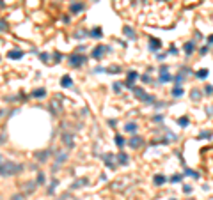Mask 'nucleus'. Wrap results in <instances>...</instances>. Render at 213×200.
Wrapping results in <instances>:
<instances>
[{
    "mask_svg": "<svg viewBox=\"0 0 213 200\" xmlns=\"http://www.w3.org/2000/svg\"><path fill=\"white\" fill-rule=\"evenodd\" d=\"M190 98H194V101H199L201 99V92H199L197 89H192V90H190Z\"/></svg>",
    "mask_w": 213,
    "mask_h": 200,
    "instance_id": "nucleus-24",
    "label": "nucleus"
},
{
    "mask_svg": "<svg viewBox=\"0 0 213 200\" xmlns=\"http://www.w3.org/2000/svg\"><path fill=\"white\" fill-rule=\"evenodd\" d=\"M148 46H149V50H151V51H158V50L162 48V41L156 39V37H149V41H148Z\"/></svg>",
    "mask_w": 213,
    "mask_h": 200,
    "instance_id": "nucleus-8",
    "label": "nucleus"
},
{
    "mask_svg": "<svg viewBox=\"0 0 213 200\" xmlns=\"http://www.w3.org/2000/svg\"><path fill=\"white\" fill-rule=\"evenodd\" d=\"M94 2H99V0H94Z\"/></svg>",
    "mask_w": 213,
    "mask_h": 200,
    "instance_id": "nucleus-49",
    "label": "nucleus"
},
{
    "mask_svg": "<svg viewBox=\"0 0 213 200\" xmlns=\"http://www.w3.org/2000/svg\"><path fill=\"white\" fill-rule=\"evenodd\" d=\"M85 36H87L85 30H77V32H75V37H85Z\"/></svg>",
    "mask_w": 213,
    "mask_h": 200,
    "instance_id": "nucleus-34",
    "label": "nucleus"
},
{
    "mask_svg": "<svg viewBox=\"0 0 213 200\" xmlns=\"http://www.w3.org/2000/svg\"><path fill=\"white\" fill-rule=\"evenodd\" d=\"M142 143H144V140H142L140 137H132V140L128 142V145H130L132 149H138Z\"/></svg>",
    "mask_w": 213,
    "mask_h": 200,
    "instance_id": "nucleus-10",
    "label": "nucleus"
},
{
    "mask_svg": "<svg viewBox=\"0 0 213 200\" xmlns=\"http://www.w3.org/2000/svg\"><path fill=\"white\" fill-rule=\"evenodd\" d=\"M121 89H123V87H121V83H119V81H116V83H114V92H117V94H119V92H121Z\"/></svg>",
    "mask_w": 213,
    "mask_h": 200,
    "instance_id": "nucleus-38",
    "label": "nucleus"
},
{
    "mask_svg": "<svg viewBox=\"0 0 213 200\" xmlns=\"http://www.w3.org/2000/svg\"><path fill=\"white\" fill-rule=\"evenodd\" d=\"M142 81H146V83H149V81H151V76H149V75H144V76H142Z\"/></svg>",
    "mask_w": 213,
    "mask_h": 200,
    "instance_id": "nucleus-42",
    "label": "nucleus"
},
{
    "mask_svg": "<svg viewBox=\"0 0 213 200\" xmlns=\"http://www.w3.org/2000/svg\"><path fill=\"white\" fill-rule=\"evenodd\" d=\"M199 137H201V138H210V137H211V133H210V131H202Z\"/></svg>",
    "mask_w": 213,
    "mask_h": 200,
    "instance_id": "nucleus-39",
    "label": "nucleus"
},
{
    "mask_svg": "<svg viewBox=\"0 0 213 200\" xmlns=\"http://www.w3.org/2000/svg\"><path fill=\"white\" fill-rule=\"evenodd\" d=\"M165 57H167L165 53H158V55H156V59H158V60H163V59H165Z\"/></svg>",
    "mask_w": 213,
    "mask_h": 200,
    "instance_id": "nucleus-44",
    "label": "nucleus"
},
{
    "mask_svg": "<svg viewBox=\"0 0 213 200\" xmlns=\"http://www.w3.org/2000/svg\"><path fill=\"white\" fill-rule=\"evenodd\" d=\"M60 85H62V87H66V89H68V87H71V85H73L71 76H69V75H64V76L60 78Z\"/></svg>",
    "mask_w": 213,
    "mask_h": 200,
    "instance_id": "nucleus-13",
    "label": "nucleus"
},
{
    "mask_svg": "<svg viewBox=\"0 0 213 200\" xmlns=\"http://www.w3.org/2000/svg\"><path fill=\"white\" fill-rule=\"evenodd\" d=\"M123 32H124V34H126L130 39H137V34L132 30V27H124V28H123Z\"/></svg>",
    "mask_w": 213,
    "mask_h": 200,
    "instance_id": "nucleus-22",
    "label": "nucleus"
},
{
    "mask_svg": "<svg viewBox=\"0 0 213 200\" xmlns=\"http://www.w3.org/2000/svg\"><path fill=\"white\" fill-rule=\"evenodd\" d=\"M0 158H2V156H0Z\"/></svg>",
    "mask_w": 213,
    "mask_h": 200,
    "instance_id": "nucleus-50",
    "label": "nucleus"
},
{
    "mask_svg": "<svg viewBox=\"0 0 213 200\" xmlns=\"http://www.w3.org/2000/svg\"><path fill=\"white\" fill-rule=\"evenodd\" d=\"M195 50V43L194 41H190V43H185V53L187 55H192Z\"/></svg>",
    "mask_w": 213,
    "mask_h": 200,
    "instance_id": "nucleus-15",
    "label": "nucleus"
},
{
    "mask_svg": "<svg viewBox=\"0 0 213 200\" xmlns=\"http://www.w3.org/2000/svg\"><path fill=\"white\" fill-rule=\"evenodd\" d=\"M21 170H23V165L21 163H14V161H4V163H0V175L2 177L16 175Z\"/></svg>",
    "mask_w": 213,
    "mask_h": 200,
    "instance_id": "nucleus-1",
    "label": "nucleus"
},
{
    "mask_svg": "<svg viewBox=\"0 0 213 200\" xmlns=\"http://www.w3.org/2000/svg\"><path fill=\"white\" fill-rule=\"evenodd\" d=\"M117 161H119V165H128V154H124V152H121V154H117Z\"/></svg>",
    "mask_w": 213,
    "mask_h": 200,
    "instance_id": "nucleus-21",
    "label": "nucleus"
},
{
    "mask_svg": "<svg viewBox=\"0 0 213 200\" xmlns=\"http://www.w3.org/2000/svg\"><path fill=\"white\" fill-rule=\"evenodd\" d=\"M185 174H187V175H192V177H195V179L199 177V174H197V172H192L190 168H187V170H185Z\"/></svg>",
    "mask_w": 213,
    "mask_h": 200,
    "instance_id": "nucleus-33",
    "label": "nucleus"
},
{
    "mask_svg": "<svg viewBox=\"0 0 213 200\" xmlns=\"http://www.w3.org/2000/svg\"><path fill=\"white\" fill-rule=\"evenodd\" d=\"M82 11H84V4H82V2H75V4H71V13H73V14L82 13Z\"/></svg>",
    "mask_w": 213,
    "mask_h": 200,
    "instance_id": "nucleus-14",
    "label": "nucleus"
},
{
    "mask_svg": "<svg viewBox=\"0 0 213 200\" xmlns=\"http://www.w3.org/2000/svg\"><path fill=\"white\" fill-rule=\"evenodd\" d=\"M208 43H210V44H213V34L210 36V37H208Z\"/></svg>",
    "mask_w": 213,
    "mask_h": 200,
    "instance_id": "nucleus-48",
    "label": "nucleus"
},
{
    "mask_svg": "<svg viewBox=\"0 0 213 200\" xmlns=\"http://www.w3.org/2000/svg\"><path fill=\"white\" fill-rule=\"evenodd\" d=\"M124 143H126V140H124L121 135H116V145L117 147H124Z\"/></svg>",
    "mask_w": 213,
    "mask_h": 200,
    "instance_id": "nucleus-25",
    "label": "nucleus"
},
{
    "mask_svg": "<svg viewBox=\"0 0 213 200\" xmlns=\"http://www.w3.org/2000/svg\"><path fill=\"white\" fill-rule=\"evenodd\" d=\"M206 51H208V46H202V48H201V55H204Z\"/></svg>",
    "mask_w": 213,
    "mask_h": 200,
    "instance_id": "nucleus-46",
    "label": "nucleus"
},
{
    "mask_svg": "<svg viewBox=\"0 0 213 200\" xmlns=\"http://www.w3.org/2000/svg\"><path fill=\"white\" fill-rule=\"evenodd\" d=\"M50 108H52V113H53V115L62 113V103H60V99H59V98L52 99L50 101Z\"/></svg>",
    "mask_w": 213,
    "mask_h": 200,
    "instance_id": "nucleus-6",
    "label": "nucleus"
},
{
    "mask_svg": "<svg viewBox=\"0 0 213 200\" xmlns=\"http://www.w3.org/2000/svg\"><path fill=\"white\" fill-rule=\"evenodd\" d=\"M208 75H210V71H208V69H206V67H202V69H199V71H197V73H195V76H197V78H199V80H204V78H206V76H208Z\"/></svg>",
    "mask_w": 213,
    "mask_h": 200,
    "instance_id": "nucleus-18",
    "label": "nucleus"
},
{
    "mask_svg": "<svg viewBox=\"0 0 213 200\" xmlns=\"http://www.w3.org/2000/svg\"><path fill=\"white\" fill-rule=\"evenodd\" d=\"M153 182H155L156 186H162V184H165V182H167V177H165V175H162V174H156L155 177H153Z\"/></svg>",
    "mask_w": 213,
    "mask_h": 200,
    "instance_id": "nucleus-12",
    "label": "nucleus"
},
{
    "mask_svg": "<svg viewBox=\"0 0 213 200\" xmlns=\"http://www.w3.org/2000/svg\"><path fill=\"white\" fill-rule=\"evenodd\" d=\"M5 30H7V21L0 20V32H5Z\"/></svg>",
    "mask_w": 213,
    "mask_h": 200,
    "instance_id": "nucleus-31",
    "label": "nucleus"
},
{
    "mask_svg": "<svg viewBox=\"0 0 213 200\" xmlns=\"http://www.w3.org/2000/svg\"><path fill=\"white\" fill-rule=\"evenodd\" d=\"M39 57H41V60H43V62H48V53H41Z\"/></svg>",
    "mask_w": 213,
    "mask_h": 200,
    "instance_id": "nucleus-41",
    "label": "nucleus"
},
{
    "mask_svg": "<svg viewBox=\"0 0 213 200\" xmlns=\"http://www.w3.org/2000/svg\"><path fill=\"white\" fill-rule=\"evenodd\" d=\"M62 143H64L68 149H73V147H75V137H73L71 133L64 131V133H62Z\"/></svg>",
    "mask_w": 213,
    "mask_h": 200,
    "instance_id": "nucleus-5",
    "label": "nucleus"
},
{
    "mask_svg": "<svg viewBox=\"0 0 213 200\" xmlns=\"http://www.w3.org/2000/svg\"><path fill=\"white\" fill-rule=\"evenodd\" d=\"M7 57L13 60H18L21 59V57H25V53L21 51V50H11V51H7Z\"/></svg>",
    "mask_w": 213,
    "mask_h": 200,
    "instance_id": "nucleus-9",
    "label": "nucleus"
},
{
    "mask_svg": "<svg viewBox=\"0 0 213 200\" xmlns=\"http://www.w3.org/2000/svg\"><path fill=\"white\" fill-rule=\"evenodd\" d=\"M137 78H138V73H137V71H128V76H126V83H124V85L133 90V87H135L133 81H135Z\"/></svg>",
    "mask_w": 213,
    "mask_h": 200,
    "instance_id": "nucleus-7",
    "label": "nucleus"
},
{
    "mask_svg": "<svg viewBox=\"0 0 213 200\" xmlns=\"http://www.w3.org/2000/svg\"><path fill=\"white\" fill-rule=\"evenodd\" d=\"M178 124H179L181 128H187V126H188V117H179V119H178Z\"/></svg>",
    "mask_w": 213,
    "mask_h": 200,
    "instance_id": "nucleus-27",
    "label": "nucleus"
},
{
    "mask_svg": "<svg viewBox=\"0 0 213 200\" xmlns=\"http://www.w3.org/2000/svg\"><path fill=\"white\" fill-rule=\"evenodd\" d=\"M85 62H87V57H84V55H80V53H75V55L69 57V64H71L73 67H80V66H84Z\"/></svg>",
    "mask_w": 213,
    "mask_h": 200,
    "instance_id": "nucleus-4",
    "label": "nucleus"
},
{
    "mask_svg": "<svg viewBox=\"0 0 213 200\" xmlns=\"http://www.w3.org/2000/svg\"><path fill=\"white\" fill-rule=\"evenodd\" d=\"M108 50H110L108 46H105V44H98L96 48L93 50V59L101 60V59H103V55H105V53H107Z\"/></svg>",
    "mask_w": 213,
    "mask_h": 200,
    "instance_id": "nucleus-3",
    "label": "nucleus"
},
{
    "mask_svg": "<svg viewBox=\"0 0 213 200\" xmlns=\"http://www.w3.org/2000/svg\"><path fill=\"white\" fill-rule=\"evenodd\" d=\"M137 128H138V126H137V122H128V124L124 126V131H126V133H135Z\"/></svg>",
    "mask_w": 213,
    "mask_h": 200,
    "instance_id": "nucleus-17",
    "label": "nucleus"
},
{
    "mask_svg": "<svg viewBox=\"0 0 213 200\" xmlns=\"http://www.w3.org/2000/svg\"><path fill=\"white\" fill-rule=\"evenodd\" d=\"M105 71H108V73L116 75V73H121V67H119V66H112V67H108V69H105Z\"/></svg>",
    "mask_w": 213,
    "mask_h": 200,
    "instance_id": "nucleus-29",
    "label": "nucleus"
},
{
    "mask_svg": "<svg viewBox=\"0 0 213 200\" xmlns=\"http://www.w3.org/2000/svg\"><path fill=\"white\" fill-rule=\"evenodd\" d=\"M172 96H174V98L183 96V89H181V87H174V89H172Z\"/></svg>",
    "mask_w": 213,
    "mask_h": 200,
    "instance_id": "nucleus-26",
    "label": "nucleus"
},
{
    "mask_svg": "<svg viewBox=\"0 0 213 200\" xmlns=\"http://www.w3.org/2000/svg\"><path fill=\"white\" fill-rule=\"evenodd\" d=\"M183 191H185V193H190V191H192V188H190L188 184H185V186H183Z\"/></svg>",
    "mask_w": 213,
    "mask_h": 200,
    "instance_id": "nucleus-43",
    "label": "nucleus"
},
{
    "mask_svg": "<svg viewBox=\"0 0 213 200\" xmlns=\"http://www.w3.org/2000/svg\"><path fill=\"white\" fill-rule=\"evenodd\" d=\"M204 92H206V94H213V87L211 85H206V87H204Z\"/></svg>",
    "mask_w": 213,
    "mask_h": 200,
    "instance_id": "nucleus-40",
    "label": "nucleus"
},
{
    "mask_svg": "<svg viewBox=\"0 0 213 200\" xmlns=\"http://www.w3.org/2000/svg\"><path fill=\"white\" fill-rule=\"evenodd\" d=\"M169 53H178V48H176V46H171V50H169Z\"/></svg>",
    "mask_w": 213,
    "mask_h": 200,
    "instance_id": "nucleus-45",
    "label": "nucleus"
},
{
    "mask_svg": "<svg viewBox=\"0 0 213 200\" xmlns=\"http://www.w3.org/2000/svg\"><path fill=\"white\" fill-rule=\"evenodd\" d=\"M55 188H57V181H52V186L48 188V191H50V193H53V191H55Z\"/></svg>",
    "mask_w": 213,
    "mask_h": 200,
    "instance_id": "nucleus-37",
    "label": "nucleus"
},
{
    "mask_svg": "<svg viewBox=\"0 0 213 200\" xmlns=\"http://www.w3.org/2000/svg\"><path fill=\"white\" fill-rule=\"evenodd\" d=\"M172 200H174V199H172Z\"/></svg>",
    "mask_w": 213,
    "mask_h": 200,
    "instance_id": "nucleus-51",
    "label": "nucleus"
},
{
    "mask_svg": "<svg viewBox=\"0 0 213 200\" xmlns=\"http://www.w3.org/2000/svg\"><path fill=\"white\" fill-rule=\"evenodd\" d=\"M44 94H46V90H44V89H36V90L32 92V96H34V98H38V99L44 98Z\"/></svg>",
    "mask_w": 213,
    "mask_h": 200,
    "instance_id": "nucleus-23",
    "label": "nucleus"
},
{
    "mask_svg": "<svg viewBox=\"0 0 213 200\" xmlns=\"http://www.w3.org/2000/svg\"><path fill=\"white\" fill-rule=\"evenodd\" d=\"M84 182H87V179H80V181H75L71 188H73V190H77V188H80V186H84Z\"/></svg>",
    "mask_w": 213,
    "mask_h": 200,
    "instance_id": "nucleus-28",
    "label": "nucleus"
},
{
    "mask_svg": "<svg viewBox=\"0 0 213 200\" xmlns=\"http://www.w3.org/2000/svg\"><path fill=\"white\" fill-rule=\"evenodd\" d=\"M89 36H91V37H94V39H99V37L103 36V32H101V28H99V27H94V28L89 32Z\"/></svg>",
    "mask_w": 213,
    "mask_h": 200,
    "instance_id": "nucleus-16",
    "label": "nucleus"
},
{
    "mask_svg": "<svg viewBox=\"0 0 213 200\" xmlns=\"http://www.w3.org/2000/svg\"><path fill=\"white\" fill-rule=\"evenodd\" d=\"M181 179H183V177H181L179 174H174V175L171 177V182H179V181H181Z\"/></svg>",
    "mask_w": 213,
    "mask_h": 200,
    "instance_id": "nucleus-35",
    "label": "nucleus"
},
{
    "mask_svg": "<svg viewBox=\"0 0 213 200\" xmlns=\"http://www.w3.org/2000/svg\"><path fill=\"white\" fill-rule=\"evenodd\" d=\"M34 188H36V184H34V182H27V186H25V191H27V193H30Z\"/></svg>",
    "mask_w": 213,
    "mask_h": 200,
    "instance_id": "nucleus-30",
    "label": "nucleus"
},
{
    "mask_svg": "<svg viewBox=\"0 0 213 200\" xmlns=\"http://www.w3.org/2000/svg\"><path fill=\"white\" fill-rule=\"evenodd\" d=\"M48 154H50V151H41V152H38V154H36V156H38V161L44 163V161L48 160Z\"/></svg>",
    "mask_w": 213,
    "mask_h": 200,
    "instance_id": "nucleus-19",
    "label": "nucleus"
},
{
    "mask_svg": "<svg viewBox=\"0 0 213 200\" xmlns=\"http://www.w3.org/2000/svg\"><path fill=\"white\" fill-rule=\"evenodd\" d=\"M163 119V117H162V115H155V117H153V120H156V122H160V120Z\"/></svg>",
    "mask_w": 213,
    "mask_h": 200,
    "instance_id": "nucleus-47",
    "label": "nucleus"
},
{
    "mask_svg": "<svg viewBox=\"0 0 213 200\" xmlns=\"http://www.w3.org/2000/svg\"><path fill=\"white\" fill-rule=\"evenodd\" d=\"M172 80V76L167 73V71H160V81L162 83H165V81H171Z\"/></svg>",
    "mask_w": 213,
    "mask_h": 200,
    "instance_id": "nucleus-20",
    "label": "nucleus"
},
{
    "mask_svg": "<svg viewBox=\"0 0 213 200\" xmlns=\"http://www.w3.org/2000/svg\"><path fill=\"white\" fill-rule=\"evenodd\" d=\"M103 161H105V165H108V168H116V163H114V154H107L105 158H103Z\"/></svg>",
    "mask_w": 213,
    "mask_h": 200,
    "instance_id": "nucleus-11",
    "label": "nucleus"
},
{
    "mask_svg": "<svg viewBox=\"0 0 213 200\" xmlns=\"http://www.w3.org/2000/svg\"><path fill=\"white\" fill-rule=\"evenodd\" d=\"M62 161H66V152H60V154H59V158H57V166L62 163Z\"/></svg>",
    "mask_w": 213,
    "mask_h": 200,
    "instance_id": "nucleus-32",
    "label": "nucleus"
},
{
    "mask_svg": "<svg viewBox=\"0 0 213 200\" xmlns=\"http://www.w3.org/2000/svg\"><path fill=\"white\" fill-rule=\"evenodd\" d=\"M133 94H135V98H138L140 101H144V103H155V96H149L144 89H140V87H133Z\"/></svg>",
    "mask_w": 213,
    "mask_h": 200,
    "instance_id": "nucleus-2",
    "label": "nucleus"
},
{
    "mask_svg": "<svg viewBox=\"0 0 213 200\" xmlns=\"http://www.w3.org/2000/svg\"><path fill=\"white\" fill-rule=\"evenodd\" d=\"M43 182H44V174L39 172V174H38V184H43Z\"/></svg>",
    "mask_w": 213,
    "mask_h": 200,
    "instance_id": "nucleus-36",
    "label": "nucleus"
}]
</instances>
